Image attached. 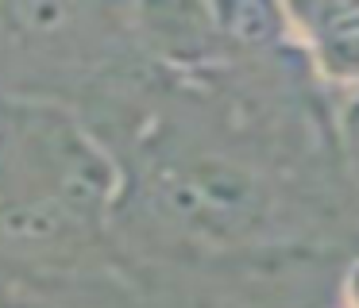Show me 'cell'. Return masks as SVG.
<instances>
[{
  "label": "cell",
  "instance_id": "5b68a950",
  "mask_svg": "<svg viewBox=\"0 0 359 308\" xmlns=\"http://www.w3.org/2000/svg\"><path fill=\"white\" fill-rule=\"evenodd\" d=\"M336 135H340V158H344V169H348V181L359 192V89L344 97Z\"/></svg>",
  "mask_w": 359,
  "mask_h": 308
},
{
  "label": "cell",
  "instance_id": "6da1fadb",
  "mask_svg": "<svg viewBox=\"0 0 359 308\" xmlns=\"http://www.w3.org/2000/svg\"><path fill=\"white\" fill-rule=\"evenodd\" d=\"M151 192L166 220L209 243H243L266 220V181L232 154H189L166 162Z\"/></svg>",
  "mask_w": 359,
  "mask_h": 308
},
{
  "label": "cell",
  "instance_id": "8992f818",
  "mask_svg": "<svg viewBox=\"0 0 359 308\" xmlns=\"http://www.w3.org/2000/svg\"><path fill=\"white\" fill-rule=\"evenodd\" d=\"M336 297H340V308H359V254L344 266L340 281H336Z\"/></svg>",
  "mask_w": 359,
  "mask_h": 308
},
{
  "label": "cell",
  "instance_id": "3957f363",
  "mask_svg": "<svg viewBox=\"0 0 359 308\" xmlns=\"http://www.w3.org/2000/svg\"><path fill=\"white\" fill-rule=\"evenodd\" d=\"M294 43L325 81L344 92L359 89V0L282 4Z\"/></svg>",
  "mask_w": 359,
  "mask_h": 308
},
{
  "label": "cell",
  "instance_id": "7a4b0ae2",
  "mask_svg": "<svg viewBox=\"0 0 359 308\" xmlns=\"http://www.w3.org/2000/svg\"><path fill=\"white\" fill-rule=\"evenodd\" d=\"M97 235V223L43 197L0 200V254L16 262H74Z\"/></svg>",
  "mask_w": 359,
  "mask_h": 308
},
{
  "label": "cell",
  "instance_id": "277c9868",
  "mask_svg": "<svg viewBox=\"0 0 359 308\" xmlns=\"http://www.w3.org/2000/svg\"><path fill=\"white\" fill-rule=\"evenodd\" d=\"M209 23L217 38H228V43L243 46V50H274L282 43H294L282 4L274 8V4H255V0L217 4L209 8Z\"/></svg>",
  "mask_w": 359,
  "mask_h": 308
}]
</instances>
